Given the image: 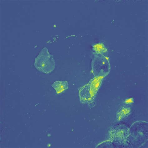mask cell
<instances>
[{
    "label": "cell",
    "instance_id": "cell-1",
    "mask_svg": "<svg viewBox=\"0 0 148 148\" xmlns=\"http://www.w3.org/2000/svg\"><path fill=\"white\" fill-rule=\"evenodd\" d=\"M34 65L38 71L45 74L53 72L55 68L56 62L53 56L47 48L42 49L35 58Z\"/></svg>",
    "mask_w": 148,
    "mask_h": 148
},
{
    "label": "cell",
    "instance_id": "cell-2",
    "mask_svg": "<svg viewBox=\"0 0 148 148\" xmlns=\"http://www.w3.org/2000/svg\"><path fill=\"white\" fill-rule=\"evenodd\" d=\"M91 72L96 77H104L111 70L108 58L103 54L95 53L91 62Z\"/></svg>",
    "mask_w": 148,
    "mask_h": 148
},
{
    "label": "cell",
    "instance_id": "cell-3",
    "mask_svg": "<svg viewBox=\"0 0 148 148\" xmlns=\"http://www.w3.org/2000/svg\"><path fill=\"white\" fill-rule=\"evenodd\" d=\"M103 78L95 77L87 84L81 88L79 91L81 100L87 101L92 99L98 91Z\"/></svg>",
    "mask_w": 148,
    "mask_h": 148
},
{
    "label": "cell",
    "instance_id": "cell-4",
    "mask_svg": "<svg viewBox=\"0 0 148 148\" xmlns=\"http://www.w3.org/2000/svg\"><path fill=\"white\" fill-rule=\"evenodd\" d=\"M52 87L56 90L57 94H59L69 88V84L67 81H57L54 82Z\"/></svg>",
    "mask_w": 148,
    "mask_h": 148
},
{
    "label": "cell",
    "instance_id": "cell-5",
    "mask_svg": "<svg viewBox=\"0 0 148 148\" xmlns=\"http://www.w3.org/2000/svg\"><path fill=\"white\" fill-rule=\"evenodd\" d=\"M93 49L96 53L103 54L107 52V49L104 45L102 43H99L93 45Z\"/></svg>",
    "mask_w": 148,
    "mask_h": 148
}]
</instances>
